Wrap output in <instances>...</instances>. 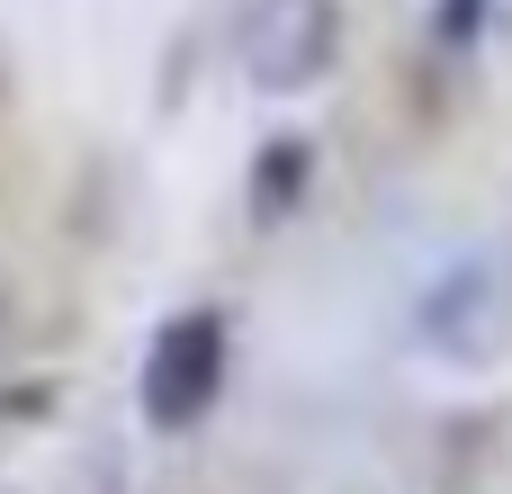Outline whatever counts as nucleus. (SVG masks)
Returning a JSON list of instances; mask_svg holds the SVG:
<instances>
[{"mask_svg":"<svg viewBox=\"0 0 512 494\" xmlns=\"http://www.w3.org/2000/svg\"><path fill=\"white\" fill-rule=\"evenodd\" d=\"M225 360H234V333L216 306H180L171 324H153L144 342V369H135V405L153 432H198L225 396Z\"/></svg>","mask_w":512,"mask_h":494,"instance_id":"f257e3e1","label":"nucleus"},{"mask_svg":"<svg viewBox=\"0 0 512 494\" xmlns=\"http://www.w3.org/2000/svg\"><path fill=\"white\" fill-rule=\"evenodd\" d=\"M333 54H342V0H243V18H234V63L270 99L315 90L333 72Z\"/></svg>","mask_w":512,"mask_h":494,"instance_id":"f03ea898","label":"nucleus"},{"mask_svg":"<svg viewBox=\"0 0 512 494\" xmlns=\"http://www.w3.org/2000/svg\"><path fill=\"white\" fill-rule=\"evenodd\" d=\"M414 333L432 342V360H459V369L504 360V342H512V279L495 270V261L441 270V279L423 288V306H414Z\"/></svg>","mask_w":512,"mask_h":494,"instance_id":"7ed1b4c3","label":"nucleus"},{"mask_svg":"<svg viewBox=\"0 0 512 494\" xmlns=\"http://www.w3.org/2000/svg\"><path fill=\"white\" fill-rule=\"evenodd\" d=\"M306 180H315V144L306 135H279L252 153V225H279L306 207Z\"/></svg>","mask_w":512,"mask_h":494,"instance_id":"20e7f679","label":"nucleus"},{"mask_svg":"<svg viewBox=\"0 0 512 494\" xmlns=\"http://www.w3.org/2000/svg\"><path fill=\"white\" fill-rule=\"evenodd\" d=\"M486 9H495V0H441V18H432V27H441V45H477Z\"/></svg>","mask_w":512,"mask_h":494,"instance_id":"39448f33","label":"nucleus"}]
</instances>
